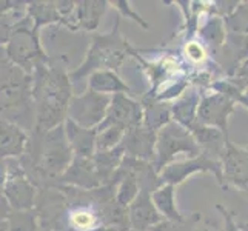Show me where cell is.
<instances>
[{
  "label": "cell",
  "mask_w": 248,
  "mask_h": 231,
  "mask_svg": "<svg viewBox=\"0 0 248 231\" xmlns=\"http://www.w3.org/2000/svg\"><path fill=\"white\" fill-rule=\"evenodd\" d=\"M66 57H51L49 63L37 66L32 76V97L36 107V126L32 131H49L65 123L73 99V82Z\"/></svg>",
  "instance_id": "1"
},
{
  "label": "cell",
  "mask_w": 248,
  "mask_h": 231,
  "mask_svg": "<svg viewBox=\"0 0 248 231\" xmlns=\"http://www.w3.org/2000/svg\"><path fill=\"white\" fill-rule=\"evenodd\" d=\"M73 159L74 153L66 140L63 123L49 131H31L28 151L20 162L32 184L40 190L56 185Z\"/></svg>",
  "instance_id": "2"
},
{
  "label": "cell",
  "mask_w": 248,
  "mask_h": 231,
  "mask_svg": "<svg viewBox=\"0 0 248 231\" xmlns=\"http://www.w3.org/2000/svg\"><path fill=\"white\" fill-rule=\"evenodd\" d=\"M121 19L119 15L113 30L107 34L93 32L91 34V45L87 51L83 62L70 71L71 82L80 80L83 77H90L93 73L100 70H111L119 71V68L124 65L128 57H134L139 53L138 49L133 48V45L128 42L121 31Z\"/></svg>",
  "instance_id": "3"
},
{
  "label": "cell",
  "mask_w": 248,
  "mask_h": 231,
  "mask_svg": "<svg viewBox=\"0 0 248 231\" xmlns=\"http://www.w3.org/2000/svg\"><path fill=\"white\" fill-rule=\"evenodd\" d=\"M2 53L28 74H32L37 66L51 61L40 44V31L34 28L28 11L27 15L14 23L2 25Z\"/></svg>",
  "instance_id": "4"
},
{
  "label": "cell",
  "mask_w": 248,
  "mask_h": 231,
  "mask_svg": "<svg viewBox=\"0 0 248 231\" xmlns=\"http://www.w3.org/2000/svg\"><path fill=\"white\" fill-rule=\"evenodd\" d=\"M25 117H30L36 126L32 76L2 53V119L23 128Z\"/></svg>",
  "instance_id": "5"
},
{
  "label": "cell",
  "mask_w": 248,
  "mask_h": 231,
  "mask_svg": "<svg viewBox=\"0 0 248 231\" xmlns=\"http://www.w3.org/2000/svg\"><path fill=\"white\" fill-rule=\"evenodd\" d=\"M39 188L32 184L20 159H2V199L16 211L36 208Z\"/></svg>",
  "instance_id": "6"
},
{
  "label": "cell",
  "mask_w": 248,
  "mask_h": 231,
  "mask_svg": "<svg viewBox=\"0 0 248 231\" xmlns=\"http://www.w3.org/2000/svg\"><path fill=\"white\" fill-rule=\"evenodd\" d=\"M202 153L201 145L191 131L173 121L157 133L155 167L157 173H160L170 164H173L179 154H186L188 159H193L201 156Z\"/></svg>",
  "instance_id": "7"
},
{
  "label": "cell",
  "mask_w": 248,
  "mask_h": 231,
  "mask_svg": "<svg viewBox=\"0 0 248 231\" xmlns=\"http://www.w3.org/2000/svg\"><path fill=\"white\" fill-rule=\"evenodd\" d=\"M111 99L113 96L91 90H87L80 96H73L68 107V119L88 130H96L105 121Z\"/></svg>",
  "instance_id": "8"
},
{
  "label": "cell",
  "mask_w": 248,
  "mask_h": 231,
  "mask_svg": "<svg viewBox=\"0 0 248 231\" xmlns=\"http://www.w3.org/2000/svg\"><path fill=\"white\" fill-rule=\"evenodd\" d=\"M196 173H210L215 176L216 181L224 186V173H222V162L217 159L210 157L208 154L202 153L201 156L186 159L181 162H173L167 168H164L159 173L162 184H170V185H181L185 182L188 177Z\"/></svg>",
  "instance_id": "9"
},
{
  "label": "cell",
  "mask_w": 248,
  "mask_h": 231,
  "mask_svg": "<svg viewBox=\"0 0 248 231\" xmlns=\"http://www.w3.org/2000/svg\"><path fill=\"white\" fill-rule=\"evenodd\" d=\"M142 123H143V108L140 102L134 100L131 96H126V94H116L111 99V105L108 108L105 121L96 128V131L99 133L102 130H107L109 126H117L128 131Z\"/></svg>",
  "instance_id": "10"
},
{
  "label": "cell",
  "mask_w": 248,
  "mask_h": 231,
  "mask_svg": "<svg viewBox=\"0 0 248 231\" xmlns=\"http://www.w3.org/2000/svg\"><path fill=\"white\" fill-rule=\"evenodd\" d=\"M236 102L220 92H202V100L198 111V122L216 128L228 136V119L233 114Z\"/></svg>",
  "instance_id": "11"
},
{
  "label": "cell",
  "mask_w": 248,
  "mask_h": 231,
  "mask_svg": "<svg viewBox=\"0 0 248 231\" xmlns=\"http://www.w3.org/2000/svg\"><path fill=\"white\" fill-rule=\"evenodd\" d=\"M220 162L224 186L232 185L248 194V148L236 147L228 138Z\"/></svg>",
  "instance_id": "12"
},
{
  "label": "cell",
  "mask_w": 248,
  "mask_h": 231,
  "mask_svg": "<svg viewBox=\"0 0 248 231\" xmlns=\"http://www.w3.org/2000/svg\"><path fill=\"white\" fill-rule=\"evenodd\" d=\"M56 185H70L82 190H97V188L107 186L94 164V159L78 156H74L70 168L65 171V174L59 179Z\"/></svg>",
  "instance_id": "13"
},
{
  "label": "cell",
  "mask_w": 248,
  "mask_h": 231,
  "mask_svg": "<svg viewBox=\"0 0 248 231\" xmlns=\"http://www.w3.org/2000/svg\"><path fill=\"white\" fill-rule=\"evenodd\" d=\"M156 142L157 133L148 130L147 126L139 125L128 130L124 136L121 147L125 154L130 157H136L147 162H156Z\"/></svg>",
  "instance_id": "14"
},
{
  "label": "cell",
  "mask_w": 248,
  "mask_h": 231,
  "mask_svg": "<svg viewBox=\"0 0 248 231\" xmlns=\"http://www.w3.org/2000/svg\"><path fill=\"white\" fill-rule=\"evenodd\" d=\"M128 217L130 227L134 231H151L165 220L153 202V193L147 190H142L136 200L128 207Z\"/></svg>",
  "instance_id": "15"
},
{
  "label": "cell",
  "mask_w": 248,
  "mask_h": 231,
  "mask_svg": "<svg viewBox=\"0 0 248 231\" xmlns=\"http://www.w3.org/2000/svg\"><path fill=\"white\" fill-rule=\"evenodd\" d=\"M2 159H22L30 147V134L22 126L2 119L0 122Z\"/></svg>",
  "instance_id": "16"
},
{
  "label": "cell",
  "mask_w": 248,
  "mask_h": 231,
  "mask_svg": "<svg viewBox=\"0 0 248 231\" xmlns=\"http://www.w3.org/2000/svg\"><path fill=\"white\" fill-rule=\"evenodd\" d=\"M143 108V126L159 133L165 125L173 122V104L145 94L140 99Z\"/></svg>",
  "instance_id": "17"
},
{
  "label": "cell",
  "mask_w": 248,
  "mask_h": 231,
  "mask_svg": "<svg viewBox=\"0 0 248 231\" xmlns=\"http://www.w3.org/2000/svg\"><path fill=\"white\" fill-rule=\"evenodd\" d=\"M65 134L74 156L94 157V154H96V140H97L96 130H88V128H83L73 122L71 119H66Z\"/></svg>",
  "instance_id": "18"
},
{
  "label": "cell",
  "mask_w": 248,
  "mask_h": 231,
  "mask_svg": "<svg viewBox=\"0 0 248 231\" xmlns=\"http://www.w3.org/2000/svg\"><path fill=\"white\" fill-rule=\"evenodd\" d=\"M109 2L105 0H85L76 3L73 30L71 31H87L94 32L99 28L102 15L105 14Z\"/></svg>",
  "instance_id": "19"
},
{
  "label": "cell",
  "mask_w": 248,
  "mask_h": 231,
  "mask_svg": "<svg viewBox=\"0 0 248 231\" xmlns=\"http://www.w3.org/2000/svg\"><path fill=\"white\" fill-rule=\"evenodd\" d=\"M202 100L199 87H190L181 97L173 102V121L185 126L186 130L198 122V111Z\"/></svg>",
  "instance_id": "20"
},
{
  "label": "cell",
  "mask_w": 248,
  "mask_h": 231,
  "mask_svg": "<svg viewBox=\"0 0 248 231\" xmlns=\"http://www.w3.org/2000/svg\"><path fill=\"white\" fill-rule=\"evenodd\" d=\"M227 34L228 31L225 27L224 17L215 14H211L198 30V37L201 40V44L207 48L211 57H216L219 51L224 48Z\"/></svg>",
  "instance_id": "21"
},
{
  "label": "cell",
  "mask_w": 248,
  "mask_h": 231,
  "mask_svg": "<svg viewBox=\"0 0 248 231\" xmlns=\"http://www.w3.org/2000/svg\"><path fill=\"white\" fill-rule=\"evenodd\" d=\"M88 90L100 94H108V96H116V94L131 96V88L121 79V76L111 70H100L93 73L88 80Z\"/></svg>",
  "instance_id": "22"
},
{
  "label": "cell",
  "mask_w": 248,
  "mask_h": 231,
  "mask_svg": "<svg viewBox=\"0 0 248 231\" xmlns=\"http://www.w3.org/2000/svg\"><path fill=\"white\" fill-rule=\"evenodd\" d=\"M28 15L34 22V28L40 31L42 27L51 23H62L63 17L59 10V2H28Z\"/></svg>",
  "instance_id": "23"
},
{
  "label": "cell",
  "mask_w": 248,
  "mask_h": 231,
  "mask_svg": "<svg viewBox=\"0 0 248 231\" xmlns=\"http://www.w3.org/2000/svg\"><path fill=\"white\" fill-rule=\"evenodd\" d=\"M176 186L165 184L160 188L153 193V202H155L156 208L159 210V213L164 216L167 220H173V222H184L185 216L181 215V211L176 207Z\"/></svg>",
  "instance_id": "24"
},
{
  "label": "cell",
  "mask_w": 248,
  "mask_h": 231,
  "mask_svg": "<svg viewBox=\"0 0 248 231\" xmlns=\"http://www.w3.org/2000/svg\"><path fill=\"white\" fill-rule=\"evenodd\" d=\"M114 186H116V200L119 205H122L125 208L130 207L139 196V193L142 191L139 182L131 176H124L121 179H117L114 182Z\"/></svg>",
  "instance_id": "25"
},
{
  "label": "cell",
  "mask_w": 248,
  "mask_h": 231,
  "mask_svg": "<svg viewBox=\"0 0 248 231\" xmlns=\"http://www.w3.org/2000/svg\"><path fill=\"white\" fill-rule=\"evenodd\" d=\"M224 20L228 32L248 36V2H239L236 10Z\"/></svg>",
  "instance_id": "26"
},
{
  "label": "cell",
  "mask_w": 248,
  "mask_h": 231,
  "mask_svg": "<svg viewBox=\"0 0 248 231\" xmlns=\"http://www.w3.org/2000/svg\"><path fill=\"white\" fill-rule=\"evenodd\" d=\"M125 133H126L125 130L117 126H109L107 130L99 131L96 140V151H109L121 147Z\"/></svg>",
  "instance_id": "27"
},
{
  "label": "cell",
  "mask_w": 248,
  "mask_h": 231,
  "mask_svg": "<svg viewBox=\"0 0 248 231\" xmlns=\"http://www.w3.org/2000/svg\"><path fill=\"white\" fill-rule=\"evenodd\" d=\"M202 220V215L196 213V215L185 217L184 222H173V220H164L159 225H156L151 231H198L199 224Z\"/></svg>",
  "instance_id": "28"
},
{
  "label": "cell",
  "mask_w": 248,
  "mask_h": 231,
  "mask_svg": "<svg viewBox=\"0 0 248 231\" xmlns=\"http://www.w3.org/2000/svg\"><path fill=\"white\" fill-rule=\"evenodd\" d=\"M109 5H113L116 8V10L119 11V14H121V17H126V19H131L133 22H136L143 30H147V31L150 30V23L145 20L139 13H136L133 10L130 2H126V0H116V2H109Z\"/></svg>",
  "instance_id": "29"
},
{
  "label": "cell",
  "mask_w": 248,
  "mask_h": 231,
  "mask_svg": "<svg viewBox=\"0 0 248 231\" xmlns=\"http://www.w3.org/2000/svg\"><path fill=\"white\" fill-rule=\"evenodd\" d=\"M207 48H205L201 40H188L184 46V56L188 63H202L207 59Z\"/></svg>",
  "instance_id": "30"
},
{
  "label": "cell",
  "mask_w": 248,
  "mask_h": 231,
  "mask_svg": "<svg viewBox=\"0 0 248 231\" xmlns=\"http://www.w3.org/2000/svg\"><path fill=\"white\" fill-rule=\"evenodd\" d=\"M236 87H239L242 91H245L248 94V59L237 68V71L234 73L233 77H228Z\"/></svg>",
  "instance_id": "31"
},
{
  "label": "cell",
  "mask_w": 248,
  "mask_h": 231,
  "mask_svg": "<svg viewBox=\"0 0 248 231\" xmlns=\"http://www.w3.org/2000/svg\"><path fill=\"white\" fill-rule=\"evenodd\" d=\"M239 225H241L242 231H248V222H244V224H239Z\"/></svg>",
  "instance_id": "32"
},
{
  "label": "cell",
  "mask_w": 248,
  "mask_h": 231,
  "mask_svg": "<svg viewBox=\"0 0 248 231\" xmlns=\"http://www.w3.org/2000/svg\"><path fill=\"white\" fill-rule=\"evenodd\" d=\"M37 231H53V230H49V228H46V227H42V225H40Z\"/></svg>",
  "instance_id": "33"
},
{
  "label": "cell",
  "mask_w": 248,
  "mask_h": 231,
  "mask_svg": "<svg viewBox=\"0 0 248 231\" xmlns=\"http://www.w3.org/2000/svg\"><path fill=\"white\" fill-rule=\"evenodd\" d=\"M130 231H134V230H130Z\"/></svg>",
  "instance_id": "34"
}]
</instances>
